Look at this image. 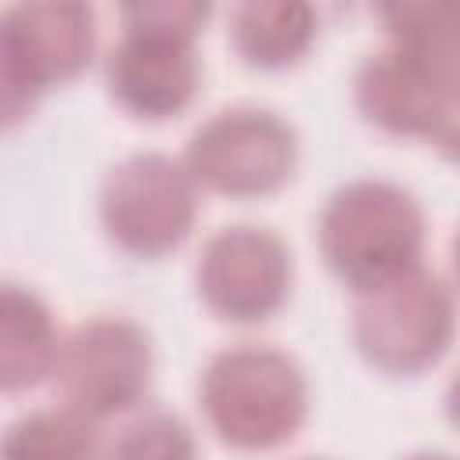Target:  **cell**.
<instances>
[{
	"label": "cell",
	"mask_w": 460,
	"mask_h": 460,
	"mask_svg": "<svg viewBox=\"0 0 460 460\" xmlns=\"http://www.w3.org/2000/svg\"><path fill=\"white\" fill-rule=\"evenodd\" d=\"M453 331V288L424 262L356 295L352 341L359 356L388 377H413L435 367L449 352Z\"/></svg>",
	"instance_id": "obj_4"
},
{
	"label": "cell",
	"mask_w": 460,
	"mask_h": 460,
	"mask_svg": "<svg viewBox=\"0 0 460 460\" xmlns=\"http://www.w3.org/2000/svg\"><path fill=\"white\" fill-rule=\"evenodd\" d=\"M155 349L140 323L126 316H93L58 345L50 381L61 406L90 424L133 410L151 385Z\"/></svg>",
	"instance_id": "obj_7"
},
{
	"label": "cell",
	"mask_w": 460,
	"mask_h": 460,
	"mask_svg": "<svg viewBox=\"0 0 460 460\" xmlns=\"http://www.w3.org/2000/svg\"><path fill=\"white\" fill-rule=\"evenodd\" d=\"M316 11L302 0H248L230 7V43L237 58L262 72L291 68L316 40Z\"/></svg>",
	"instance_id": "obj_12"
},
{
	"label": "cell",
	"mask_w": 460,
	"mask_h": 460,
	"mask_svg": "<svg viewBox=\"0 0 460 460\" xmlns=\"http://www.w3.org/2000/svg\"><path fill=\"white\" fill-rule=\"evenodd\" d=\"M180 162L212 194L266 198L295 176L298 137L277 111L237 104L205 119L190 133Z\"/></svg>",
	"instance_id": "obj_6"
},
{
	"label": "cell",
	"mask_w": 460,
	"mask_h": 460,
	"mask_svg": "<svg viewBox=\"0 0 460 460\" xmlns=\"http://www.w3.org/2000/svg\"><path fill=\"white\" fill-rule=\"evenodd\" d=\"M295 262L280 234L255 223L219 226L198 255L194 284L198 298L216 320L226 323H262L291 295Z\"/></svg>",
	"instance_id": "obj_8"
},
{
	"label": "cell",
	"mask_w": 460,
	"mask_h": 460,
	"mask_svg": "<svg viewBox=\"0 0 460 460\" xmlns=\"http://www.w3.org/2000/svg\"><path fill=\"white\" fill-rule=\"evenodd\" d=\"M198 402L212 435L241 453H266L298 435L309 417L302 367L273 345H230L198 381Z\"/></svg>",
	"instance_id": "obj_1"
},
{
	"label": "cell",
	"mask_w": 460,
	"mask_h": 460,
	"mask_svg": "<svg viewBox=\"0 0 460 460\" xmlns=\"http://www.w3.org/2000/svg\"><path fill=\"white\" fill-rule=\"evenodd\" d=\"M406 460H453L449 453H413V456H406Z\"/></svg>",
	"instance_id": "obj_17"
},
{
	"label": "cell",
	"mask_w": 460,
	"mask_h": 460,
	"mask_svg": "<svg viewBox=\"0 0 460 460\" xmlns=\"http://www.w3.org/2000/svg\"><path fill=\"white\" fill-rule=\"evenodd\" d=\"M316 244L327 270L359 295L420 266L428 219L406 187L392 180H352L323 201Z\"/></svg>",
	"instance_id": "obj_2"
},
{
	"label": "cell",
	"mask_w": 460,
	"mask_h": 460,
	"mask_svg": "<svg viewBox=\"0 0 460 460\" xmlns=\"http://www.w3.org/2000/svg\"><path fill=\"white\" fill-rule=\"evenodd\" d=\"M0 43L22 79L43 97L50 86L83 75L97 50V18L90 4L32 0L0 14Z\"/></svg>",
	"instance_id": "obj_10"
},
{
	"label": "cell",
	"mask_w": 460,
	"mask_h": 460,
	"mask_svg": "<svg viewBox=\"0 0 460 460\" xmlns=\"http://www.w3.org/2000/svg\"><path fill=\"white\" fill-rule=\"evenodd\" d=\"M97 460H198V438L183 417L147 410L101 442Z\"/></svg>",
	"instance_id": "obj_14"
},
{
	"label": "cell",
	"mask_w": 460,
	"mask_h": 460,
	"mask_svg": "<svg viewBox=\"0 0 460 460\" xmlns=\"http://www.w3.org/2000/svg\"><path fill=\"white\" fill-rule=\"evenodd\" d=\"M36 101H40V93L22 79V72L14 68V61L7 58V50L0 43V129L25 122L32 115Z\"/></svg>",
	"instance_id": "obj_16"
},
{
	"label": "cell",
	"mask_w": 460,
	"mask_h": 460,
	"mask_svg": "<svg viewBox=\"0 0 460 460\" xmlns=\"http://www.w3.org/2000/svg\"><path fill=\"white\" fill-rule=\"evenodd\" d=\"M119 18L122 25H137V29H151V32H165L194 43L205 22L212 18V7L198 0H140V4H126Z\"/></svg>",
	"instance_id": "obj_15"
},
{
	"label": "cell",
	"mask_w": 460,
	"mask_h": 460,
	"mask_svg": "<svg viewBox=\"0 0 460 460\" xmlns=\"http://www.w3.org/2000/svg\"><path fill=\"white\" fill-rule=\"evenodd\" d=\"M352 101L381 133L453 155L460 133V47L388 43L356 68Z\"/></svg>",
	"instance_id": "obj_3"
},
{
	"label": "cell",
	"mask_w": 460,
	"mask_h": 460,
	"mask_svg": "<svg viewBox=\"0 0 460 460\" xmlns=\"http://www.w3.org/2000/svg\"><path fill=\"white\" fill-rule=\"evenodd\" d=\"M58 345L61 334L50 305L32 288L0 280V395H18L47 381Z\"/></svg>",
	"instance_id": "obj_11"
},
{
	"label": "cell",
	"mask_w": 460,
	"mask_h": 460,
	"mask_svg": "<svg viewBox=\"0 0 460 460\" xmlns=\"http://www.w3.org/2000/svg\"><path fill=\"white\" fill-rule=\"evenodd\" d=\"M111 101L144 122H165L190 108L201 86V61L190 40L122 25V40L104 58Z\"/></svg>",
	"instance_id": "obj_9"
},
{
	"label": "cell",
	"mask_w": 460,
	"mask_h": 460,
	"mask_svg": "<svg viewBox=\"0 0 460 460\" xmlns=\"http://www.w3.org/2000/svg\"><path fill=\"white\" fill-rule=\"evenodd\" d=\"M97 431L68 406L29 410L0 431V460H97Z\"/></svg>",
	"instance_id": "obj_13"
},
{
	"label": "cell",
	"mask_w": 460,
	"mask_h": 460,
	"mask_svg": "<svg viewBox=\"0 0 460 460\" xmlns=\"http://www.w3.org/2000/svg\"><path fill=\"white\" fill-rule=\"evenodd\" d=\"M108 241L133 259L176 252L198 219V183L180 158L137 151L108 169L97 198Z\"/></svg>",
	"instance_id": "obj_5"
}]
</instances>
